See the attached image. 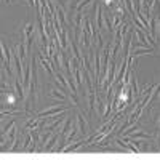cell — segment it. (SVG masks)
Wrapping results in <instances>:
<instances>
[{"instance_id":"cell-19","label":"cell","mask_w":160,"mask_h":160,"mask_svg":"<svg viewBox=\"0 0 160 160\" xmlns=\"http://www.w3.org/2000/svg\"><path fill=\"white\" fill-rule=\"evenodd\" d=\"M3 2H5V3H10V2H11V0H3Z\"/></svg>"},{"instance_id":"cell-6","label":"cell","mask_w":160,"mask_h":160,"mask_svg":"<svg viewBox=\"0 0 160 160\" xmlns=\"http://www.w3.org/2000/svg\"><path fill=\"white\" fill-rule=\"evenodd\" d=\"M128 135H130L133 139H155L154 135H149V133H146V131H142V130H139V128H135L133 131H130Z\"/></svg>"},{"instance_id":"cell-16","label":"cell","mask_w":160,"mask_h":160,"mask_svg":"<svg viewBox=\"0 0 160 160\" xmlns=\"http://www.w3.org/2000/svg\"><path fill=\"white\" fill-rule=\"evenodd\" d=\"M28 5L32 7V8H35L37 7V0H28Z\"/></svg>"},{"instance_id":"cell-4","label":"cell","mask_w":160,"mask_h":160,"mask_svg":"<svg viewBox=\"0 0 160 160\" xmlns=\"http://www.w3.org/2000/svg\"><path fill=\"white\" fill-rule=\"evenodd\" d=\"M13 90H15V88H13ZM13 90H8V91L2 93V95H3V104H7V108H15L16 102L19 101L16 91H13Z\"/></svg>"},{"instance_id":"cell-2","label":"cell","mask_w":160,"mask_h":160,"mask_svg":"<svg viewBox=\"0 0 160 160\" xmlns=\"http://www.w3.org/2000/svg\"><path fill=\"white\" fill-rule=\"evenodd\" d=\"M62 111H68V108L62 106V102H59L58 106H51V108H48V109H43L42 112H38L37 115L38 117H43V118H48V117H53V115H58Z\"/></svg>"},{"instance_id":"cell-14","label":"cell","mask_w":160,"mask_h":160,"mask_svg":"<svg viewBox=\"0 0 160 160\" xmlns=\"http://www.w3.org/2000/svg\"><path fill=\"white\" fill-rule=\"evenodd\" d=\"M35 149H37V141H35V138L32 139V142H31V146H29V149H28V152H35Z\"/></svg>"},{"instance_id":"cell-8","label":"cell","mask_w":160,"mask_h":160,"mask_svg":"<svg viewBox=\"0 0 160 160\" xmlns=\"http://www.w3.org/2000/svg\"><path fill=\"white\" fill-rule=\"evenodd\" d=\"M55 80L59 83V87H62L66 91L71 90V85H69V82H68V77H64L61 72H56V74H55Z\"/></svg>"},{"instance_id":"cell-9","label":"cell","mask_w":160,"mask_h":160,"mask_svg":"<svg viewBox=\"0 0 160 160\" xmlns=\"http://www.w3.org/2000/svg\"><path fill=\"white\" fill-rule=\"evenodd\" d=\"M95 104H96V93H95V90H88V108H90V114L95 112Z\"/></svg>"},{"instance_id":"cell-1","label":"cell","mask_w":160,"mask_h":160,"mask_svg":"<svg viewBox=\"0 0 160 160\" xmlns=\"http://www.w3.org/2000/svg\"><path fill=\"white\" fill-rule=\"evenodd\" d=\"M130 99H131V88H130L128 83H125V85L122 87V90H120V91L117 93V96H115V111H117V112L123 111L127 106H128Z\"/></svg>"},{"instance_id":"cell-3","label":"cell","mask_w":160,"mask_h":160,"mask_svg":"<svg viewBox=\"0 0 160 160\" xmlns=\"http://www.w3.org/2000/svg\"><path fill=\"white\" fill-rule=\"evenodd\" d=\"M48 98H50V99H56V101H59V102H66V101L69 99L68 93H66V90H64L62 87L51 88L50 93H48Z\"/></svg>"},{"instance_id":"cell-7","label":"cell","mask_w":160,"mask_h":160,"mask_svg":"<svg viewBox=\"0 0 160 160\" xmlns=\"http://www.w3.org/2000/svg\"><path fill=\"white\" fill-rule=\"evenodd\" d=\"M87 142L83 141V139H77V141H74V142H69V144H66V146H62L61 148V152H69V151H77L80 146H85Z\"/></svg>"},{"instance_id":"cell-18","label":"cell","mask_w":160,"mask_h":160,"mask_svg":"<svg viewBox=\"0 0 160 160\" xmlns=\"http://www.w3.org/2000/svg\"><path fill=\"white\" fill-rule=\"evenodd\" d=\"M104 3L108 5V7H112L114 5V0H104Z\"/></svg>"},{"instance_id":"cell-17","label":"cell","mask_w":160,"mask_h":160,"mask_svg":"<svg viewBox=\"0 0 160 160\" xmlns=\"http://www.w3.org/2000/svg\"><path fill=\"white\" fill-rule=\"evenodd\" d=\"M155 125H157V128L160 131V115H155Z\"/></svg>"},{"instance_id":"cell-12","label":"cell","mask_w":160,"mask_h":160,"mask_svg":"<svg viewBox=\"0 0 160 160\" xmlns=\"http://www.w3.org/2000/svg\"><path fill=\"white\" fill-rule=\"evenodd\" d=\"M123 5L127 7V10L131 16L136 15V8H135V2H133V0H123Z\"/></svg>"},{"instance_id":"cell-15","label":"cell","mask_w":160,"mask_h":160,"mask_svg":"<svg viewBox=\"0 0 160 160\" xmlns=\"http://www.w3.org/2000/svg\"><path fill=\"white\" fill-rule=\"evenodd\" d=\"M55 3H58V5H61L64 10L68 8V0H55Z\"/></svg>"},{"instance_id":"cell-5","label":"cell","mask_w":160,"mask_h":160,"mask_svg":"<svg viewBox=\"0 0 160 160\" xmlns=\"http://www.w3.org/2000/svg\"><path fill=\"white\" fill-rule=\"evenodd\" d=\"M77 125H78V133H80V135H88V130H90V127H88V122H87V120L83 118V115L82 114H77Z\"/></svg>"},{"instance_id":"cell-13","label":"cell","mask_w":160,"mask_h":160,"mask_svg":"<svg viewBox=\"0 0 160 160\" xmlns=\"http://www.w3.org/2000/svg\"><path fill=\"white\" fill-rule=\"evenodd\" d=\"M91 2H93V0H80V2L77 3V7H75V11H82V10L87 8Z\"/></svg>"},{"instance_id":"cell-11","label":"cell","mask_w":160,"mask_h":160,"mask_svg":"<svg viewBox=\"0 0 160 160\" xmlns=\"http://www.w3.org/2000/svg\"><path fill=\"white\" fill-rule=\"evenodd\" d=\"M56 142H58V135H56V133H53V135L50 136V139H48V142L43 146V151H45V152L53 151V146H55Z\"/></svg>"},{"instance_id":"cell-10","label":"cell","mask_w":160,"mask_h":160,"mask_svg":"<svg viewBox=\"0 0 160 160\" xmlns=\"http://www.w3.org/2000/svg\"><path fill=\"white\" fill-rule=\"evenodd\" d=\"M72 125H74V120H71V118H66V120H64V125H62V128H61V135L64 136V139L68 138L69 131L72 130Z\"/></svg>"}]
</instances>
